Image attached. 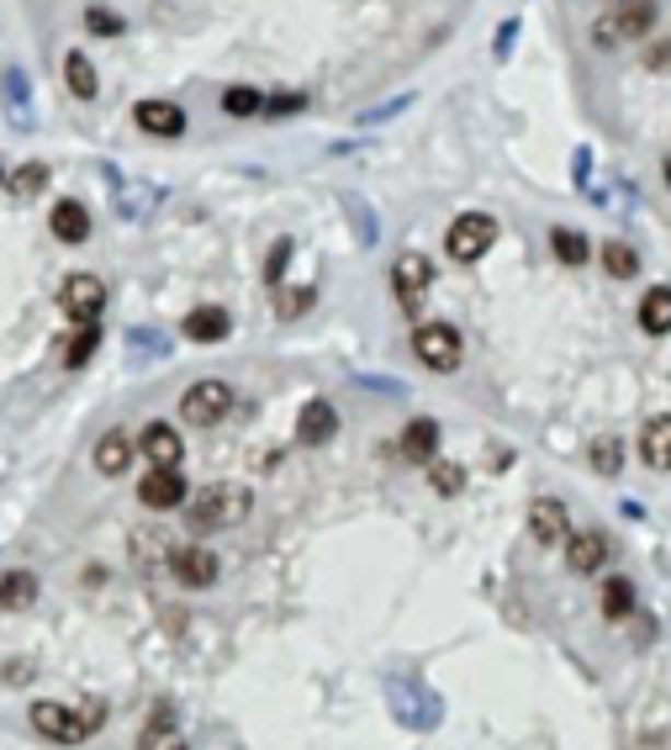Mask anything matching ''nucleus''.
Wrapping results in <instances>:
<instances>
[{
  "label": "nucleus",
  "instance_id": "f257e3e1",
  "mask_svg": "<svg viewBox=\"0 0 671 750\" xmlns=\"http://www.w3.org/2000/svg\"><path fill=\"white\" fill-rule=\"evenodd\" d=\"M244 512H248V492H244V486H233V481L201 486V492H196V503H185V518H190V529H196V534L233 529V523H244Z\"/></svg>",
  "mask_w": 671,
  "mask_h": 750
},
{
  "label": "nucleus",
  "instance_id": "f03ea898",
  "mask_svg": "<svg viewBox=\"0 0 671 750\" xmlns=\"http://www.w3.org/2000/svg\"><path fill=\"white\" fill-rule=\"evenodd\" d=\"M491 243H497V222H491L487 211H465V217L450 222V233H444V249H450V259H460V265H476Z\"/></svg>",
  "mask_w": 671,
  "mask_h": 750
},
{
  "label": "nucleus",
  "instance_id": "7ed1b4c3",
  "mask_svg": "<svg viewBox=\"0 0 671 750\" xmlns=\"http://www.w3.org/2000/svg\"><path fill=\"white\" fill-rule=\"evenodd\" d=\"M233 413V386L228 381H196V386L181 396V418L196 423V428H212Z\"/></svg>",
  "mask_w": 671,
  "mask_h": 750
},
{
  "label": "nucleus",
  "instance_id": "20e7f679",
  "mask_svg": "<svg viewBox=\"0 0 671 750\" xmlns=\"http://www.w3.org/2000/svg\"><path fill=\"white\" fill-rule=\"evenodd\" d=\"M413 355L428 365V370H455L460 365V333L450 323H424V328L413 333Z\"/></svg>",
  "mask_w": 671,
  "mask_h": 750
},
{
  "label": "nucleus",
  "instance_id": "39448f33",
  "mask_svg": "<svg viewBox=\"0 0 671 750\" xmlns=\"http://www.w3.org/2000/svg\"><path fill=\"white\" fill-rule=\"evenodd\" d=\"M59 307L74 323H95L101 307H106V280H101V275H69L59 291Z\"/></svg>",
  "mask_w": 671,
  "mask_h": 750
},
{
  "label": "nucleus",
  "instance_id": "423d86ee",
  "mask_svg": "<svg viewBox=\"0 0 671 750\" xmlns=\"http://www.w3.org/2000/svg\"><path fill=\"white\" fill-rule=\"evenodd\" d=\"M170 570H175V581H181V587H190V592H207L222 566H217L212 544H181V550L170 555Z\"/></svg>",
  "mask_w": 671,
  "mask_h": 750
},
{
  "label": "nucleus",
  "instance_id": "0eeeda50",
  "mask_svg": "<svg viewBox=\"0 0 671 750\" xmlns=\"http://www.w3.org/2000/svg\"><path fill=\"white\" fill-rule=\"evenodd\" d=\"M138 503L153 512H170V508H185L190 503V486H185L181 471H164V465H153L149 476L138 481Z\"/></svg>",
  "mask_w": 671,
  "mask_h": 750
},
{
  "label": "nucleus",
  "instance_id": "6e6552de",
  "mask_svg": "<svg viewBox=\"0 0 671 750\" xmlns=\"http://www.w3.org/2000/svg\"><path fill=\"white\" fill-rule=\"evenodd\" d=\"M32 729H37L43 740H59V746H80V740H85L80 714L63 708V703H32Z\"/></svg>",
  "mask_w": 671,
  "mask_h": 750
},
{
  "label": "nucleus",
  "instance_id": "1a4fd4ad",
  "mask_svg": "<svg viewBox=\"0 0 671 750\" xmlns=\"http://www.w3.org/2000/svg\"><path fill=\"white\" fill-rule=\"evenodd\" d=\"M656 27V0H624L609 22L598 27V43H618V37H645Z\"/></svg>",
  "mask_w": 671,
  "mask_h": 750
},
{
  "label": "nucleus",
  "instance_id": "9d476101",
  "mask_svg": "<svg viewBox=\"0 0 671 750\" xmlns=\"http://www.w3.org/2000/svg\"><path fill=\"white\" fill-rule=\"evenodd\" d=\"M529 534H534V544L555 550V544L571 540V518L555 497H540V503H529Z\"/></svg>",
  "mask_w": 671,
  "mask_h": 750
},
{
  "label": "nucleus",
  "instance_id": "9b49d317",
  "mask_svg": "<svg viewBox=\"0 0 671 750\" xmlns=\"http://www.w3.org/2000/svg\"><path fill=\"white\" fill-rule=\"evenodd\" d=\"M338 434V413H334V402H306L302 407V418H297V445H306V450H317V445H328Z\"/></svg>",
  "mask_w": 671,
  "mask_h": 750
},
{
  "label": "nucleus",
  "instance_id": "f8f14e48",
  "mask_svg": "<svg viewBox=\"0 0 671 750\" xmlns=\"http://www.w3.org/2000/svg\"><path fill=\"white\" fill-rule=\"evenodd\" d=\"M433 280V265H428L424 254H402L397 265H392V286H397V301L413 312L418 297H424V286Z\"/></svg>",
  "mask_w": 671,
  "mask_h": 750
},
{
  "label": "nucleus",
  "instance_id": "ddd939ff",
  "mask_svg": "<svg viewBox=\"0 0 671 750\" xmlns=\"http://www.w3.org/2000/svg\"><path fill=\"white\" fill-rule=\"evenodd\" d=\"M138 127L149 132V138H181L185 132V112L175 101H138Z\"/></svg>",
  "mask_w": 671,
  "mask_h": 750
},
{
  "label": "nucleus",
  "instance_id": "4468645a",
  "mask_svg": "<svg viewBox=\"0 0 671 750\" xmlns=\"http://www.w3.org/2000/svg\"><path fill=\"white\" fill-rule=\"evenodd\" d=\"M143 454H149L153 465H164V471H181L185 439L170 428V423H149V428H143Z\"/></svg>",
  "mask_w": 671,
  "mask_h": 750
},
{
  "label": "nucleus",
  "instance_id": "2eb2a0df",
  "mask_svg": "<svg viewBox=\"0 0 671 750\" xmlns=\"http://www.w3.org/2000/svg\"><path fill=\"white\" fill-rule=\"evenodd\" d=\"M566 561H571L577 576H592V570H603V561H609V540H603L598 529L571 534V540H566Z\"/></svg>",
  "mask_w": 671,
  "mask_h": 750
},
{
  "label": "nucleus",
  "instance_id": "dca6fc26",
  "mask_svg": "<svg viewBox=\"0 0 671 750\" xmlns=\"http://www.w3.org/2000/svg\"><path fill=\"white\" fill-rule=\"evenodd\" d=\"M228 328H233V318L222 307H196V312H185V323H181V333L196 338V344H222Z\"/></svg>",
  "mask_w": 671,
  "mask_h": 750
},
{
  "label": "nucleus",
  "instance_id": "f3484780",
  "mask_svg": "<svg viewBox=\"0 0 671 750\" xmlns=\"http://www.w3.org/2000/svg\"><path fill=\"white\" fill-rule=\"evenodd\" d=\"M402 460H413V465L439 460V423H433V418H413V423H407V434H402Z\"/></svg>",
  "mask_w": 671,
  "mask_h": 750
},
{
  "label": "nucleus",
  "instance_id": "a211bd4d",
  "mask_svg": "<svg viewBox=\"0 0 671 750\" xmlns=\"http://www.w3.org/2000/svg\"><path fill=\"white\" fill-rule=\"evenodd\" d=\"M127 465H132V439H127V428L101 434V445H95V471H101V476H123Z\"/></svg>",
  "mask_w": 671,
  "mask_h": 750
},
{
  "label": "nucleus",
  "instance_id": "6ab92c4d",
  "mask_svg": "<svg viewBox=\"0 0 671 750\" xmlns=\"http://www.w3.org/2000/svg\"><path fill=\"white\" fill-rule=\"evenodd\" d=\"M640 460L650 471H671V418H650L640 428Z\"/></svg>",
  "mask_w": 671,
  "mask_h": 750
},
{
  "label": "nucleus",
  "instance_id": "aec40b11",
  "mask_svg": "<svg viewBox=\"0 0 671 750\" xmlns=\"http://www.w3.org/2000/svg\"><path fill=\"white\" fill-rule=\"evenodd\" d=\"M48 228H54L59 243H85L91 239V211L80 207V201H59L54 217H48Z\"/></svg>",
  "mask_w": 671,
  "mask_h": 750
},
{
  "label": "nucleus",
  "instance_id": "412c9836",
  "mask_svg": "<svg viewBox=\"0 0 671 750\" xmlns=\"http://www.w3.org/2000/svg\"><path fill=\"white\" fill-rule=\"evenodd\" d=\"M37 602V576L32 570H5L0 576V613H27Z\"/></svg>",
  "mask_w": 671,
  "mask_h": 750
},
{
  "label": "nucleus",
  "instance_id": "4be33fe9",
  "mask_svg": "<svg viewBox=\"0 0 671 750\" xmlns=\"http://www.w3.org/2000/svg\"><path fill=\"white\" fill-rule=\"evenodd\" d=\"M640 328L645 333H671V286H656V291H645L640 301Z\"/></svg>",
  "mask_w": 671,
  "mask_h": 750
},
{
  "label": "nucleus",
  "instance_id": "5701e85b",
  "mask_svg": "<svg viewBox=\"0 0 671 750\" xmlns=\"http://www.w3.org/2000/svg\"><path fill=\"white\" fill-rule=\"evenodd\" d=\"M598 602H603V619H629L635 613V581L629 576H609Z\"/></svg>",
  "mask_w": 671,
  "mask_h": 750
},
{
  "label": "nucleus",
  "instance_id": "b1692460",
  "mask_svg": "<svg viewBox=\"0 0 671 750\" xmlns=\"http://www.w3.org/2000/svg\"><path fill=\"white\" fill-rule=\"evenodd\" d=\"M63 80H69V95H80V101H95V64L85 59V54H69L63 59Z\"/></svg>",
  "mask_w": 671,
  "mask_h": 750
},
{
  "label": "nucleus",
  "instance_id": "393cba45",
  "mask_svg": "<svg viewBox=\"0 0 671 750\" xmlns=\"http://www.w3.org/2000/svg\"><path fill=\"white\" fill-rule=\"evenodd\" d=\"M549 249H555V259H560V265H581V259L592 254L587 233H577V228H555V233H549Z\"/></svg>",
  "mask_w": 671,
  "mask_h": 750
},
{
  "label": "nucleus",
  "instance_id": "a878e982",
  "mask_svg": "<svg viewBox=\"0 0 671 750\" xmlns=\"http://www.w3.org/2000/svg\"><path fill=\"white\" fill-rule=\"evenodd\" d=\"M95 349H101V328H95V323H80V328H74V338H69V349H63V365H69V370H80V365H91Z\"/></svg>",
  "mask_w": 671,
  "mask_h": 750
},
{
  "label": "nucleus",
  "instance_id": "bb28decb",
  "mask_svg": "<svg viewBox=\"0 0 671 750\" xmlns=\"http://www.w3.org/2000/svg\"><path fill=\"white\" fill-rule=\"evenodd\" d=\"M603 270H609L613 280H629V275L640 270V254H635L629 243H603Z\"/></svg>",
  "mask_w": 671,
  "mask_h": 750
},
{
  "label": "nucleus",
  "instance_id": "cd10ccee",
  "mask_svg": "<svg viewBox=\"0 0 671 750\" xmlns=\"http://www.w3.org/2000/svg\"><path fill=\"white\" fill-rule=\"evenodd\" d=\"M428 481H433V492H439V497H455V492H465V471H460L455 460H428Z\"/></svg>",
  "mask_w": 671,
  "mask_h": 750
},
{
  "label": "nucleus",
  "instance_id": "c85d7f7f",
  "mask_svg": "<svg viewBox=\"0 0 671 750\" xmlns=\"http://www.w3.org/2000/svg\"><path fill=\"white\" fill-rule=\"evenodd\" d=\"M5 185H11V196H16V201H32V196L48 185V164H22V170H16Z\"/></svg>",
  "mask_w": 671,
  "mask_h": 750
},
{
  "label": "nucleus",
  "instance_id": "c756f323",
  "mask_svg": "<svg viewBox=\"0 0 671 750\" xmlns=\"http://www.w3.org/2000/svg\"><path fill=\"white\" fill-rule=\"evenodd\" d=\"M222 112H228V117H259V112H265V95L248 91V85H233V91L222 95Z\"/></svg>",
  "mask_w": 671,
  "mask_h": 750
},
{
  "label": "nucleus",
  "instance_id": "7c9ffc66",
  "mask_svg": "<svg viewBox=\"0 0 671 750\" xmlns=\"http://www.w3.org/2000/svg\"><path fill=\"white\" fill-rule=\"evenodd\" d=\"M618 465H624V445L618 439H598L592 445V471L598 476H618Z\"/></svg>",
  "mask_w": 671,
  "mask_h": 750
},
{
  "label": "nucleus",
  "instance_id": "2f4dec72",
  "mask_svg": "<svg viewBox=\"0 0 671 750\" xmlns=\"http://www.w3.org/2000/svg\"><path fill=\"white\" fill-rule=\"evenodd\" d=\"M312 301H317L312 297V286H286V291L275 297V312H280V318H302Z\"/></svg>",
  "mask_w": 671,
  "mask_h": 750
},
{
  "label": "nucleus",
  "instance_id": "473e14b6",
  "mask_svg": "<svg viewBox=\"0 0 671 750\" xmlns=\"http://www.w3.org/2000/svg\"><path fill=\"white\" fill-rule=\"evenodd\" d=\"M138 750H190V746H185L175 729H153V724H149V729H143V740H138Z\"/></svg>",
  "mask_w": 671,
  "mask_h": 750
},
{
  "label": "nucleus",
  "instance_id": "72a5a7b5",
  "mask_svg": "<svg viewBox=\"0 0 671 750\" xmlns=\"http://www.w3.org/2000/svg\"><path fill=\"white\" fill-rule=\"evenodd\" d=\"M286 259H291V239H275L270 243V259H265V280L280 286V270H286Z\"/></svg>",
  "mask_w": 671,
  "mask_h": 750
},
{
  "label": "nucleus",
  "instance_id": "f704fd0d",
  "mask_svg": "<svg viewBox=\"0 0 671 750\" xmlns=\"http://www.w3.org/2000/svg\"><path fill=\"white\" fill-rule=\"evenodd\" d=\"M74 714H80V724H85V735H95V729L106 724V703H101V697H91V703H80Z\"/></svg>",
  "mask_w": 671,
  "mask_h": 750
},
{
  "label": "nucleus",
  "instance_id": "c9c22d12",
  "mask_svg": "<svg viewBox=\"0 0 671 750\" xmlns=\"http://www.w3.org/2000/svg\"><path fill=\"white\" fill-rule=\"evenodd\" d=\"M306 101L302 95H291V91H280L275 95V101H265V112H270V117H291V112H302Z\"/></svg>",
  "mask_w": 671,
  "mask_h": 750
},
{
  "label": "nucleus",
  "instance_id": "e433bc0d",
  "mask_svg": "<svg viewBox=\"0 0 671 750\" xmlns=\"http://www.w3.org/2000/svg\"><path fill=\"white\" fill-rule=\"evenodd\" d=\"M85 22H91L95 32H123V22H117L112 11H101V5H91V11H85Z\"/></svg>",
  "mask_w": 671,
  "mask_h": 750
},
{
  "label": "nucleus",
  "instance_id": "4c0bfd02",
  "mask_svg": "<svg viewBox=\"0 0 671 750\" xmlns=\"http://www.w3.org/2000/svg\"><path fill=\"white\" fill-rule=\"evenodd\" d=\"M667 181H671V159H667Z\"/></svg>",
  "mask_w": 671,
  "mask_h": 750
}]
</instances>
